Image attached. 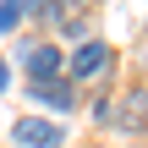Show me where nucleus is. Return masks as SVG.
I'll return each mask as SVG.
<instances>
[{"mask_svg":"<svg viewBox=\"0 0 148 148\" xmlns=\"http://www.w3.org/2000/svg\"><path fill=\"white\" fill-rule=\"evenodd\" d=\"M110 126H115L121 137H143V132H148V88H132V93H121V99H115Z\"/></svg>","mask_w":148,"mask_h":148,"instance_id":"4","label":"nucleus"},{"mask_svg":"<svg viewBox=\"0 0 148 148\" xmlns=\"http://www.w3.org/2000/svg\"><path fill=\"white\" fill-rule=\"evenodd\" d=\"M16 60H22V71H27V82H55V77H66V49L44 33V38H27L22 49H16Z\"/></svg>","mask_w":148,"mask_h":148,"instance_id":"1","label":"nucleus"},{"mask_svg":"<svg viewBox=\"0 0 148 148\" xmlns=\"http://www.w3.org/2000/svg\"><path fill=\"white\" fill-rule=\"evenodd\" d=\"M11 143L16 148H60L66 143V126L44 121V115H22V121H11Z\"/></svg>","mask_w":148,"mask_h":148,"instance_id":"3","label":"nucleus"},{"mask_svg":"<svg viewBox=\"0 0 148 148\" xmlns=\"http://www.w3.org/2000/svg\"><path fill=\"white\" fill-rule=\"evenodd\" d=\"M55 5H60V11L71 16V11H77V5H88V0H55Z\"/></svg>","mask_w":148,"mask_h":148,"instance_id":"8","label":"nucleus"},{"mask_svg":"<svg viewBox=\"0 0 148 148\" xmlns=\"http://www.w3.org/2000/svg\"><path fill=\"white\" fill-rule=\"evenodd\" d=\"M22 16H27V0H0V33H16Z\"/></svg>","mask_w":148,"mask_h":148,"instance_id":"6","label":"nucleus"},{"mask_svg":"<svg viewBox=\"0 0 148 148\" xmlns=\"http://www.w3.org/2000/svg\"><path fill=\"white\" fill-rule=\"evenodd\" d=\"M27 99H38L49 115H66V110H77V82H71V77H55V82H27Z\"/></svg>","mask_w":148,"mask_h":148,"instance_id":"5","label":"nucleus"},{"mask_svg":"<svg viewBox=\"0 0 148 148\" xmlns=\"http://www.w3.org/2000/svg\"><path fill=\"white\" fill-rule=\"evenodd\" d=\"M5 88H11V60L0 55V93H5Z\"/></svg>","mask_w":148,"mask_h":148,"instance_id":"7","label":"nucleus"},{"mask_svg":"<svg viewBox=\"0 0 148 148\" xmlns=\"http://www.w3.org/2000/svg\"><path fill=\"white\" fill-rule=\"evenodd\" d=\"M110 66H115V49H110L104 38H82V44L66 55V77H71L77 88H82V82H99Z\"/></svg>","mask_w":148,"mask_h":148,"instance_id":"2","label":"nucleus"}]
</instances>
